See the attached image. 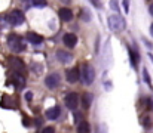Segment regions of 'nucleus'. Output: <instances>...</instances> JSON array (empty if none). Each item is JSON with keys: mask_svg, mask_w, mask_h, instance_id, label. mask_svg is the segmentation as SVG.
Instances as JSON below:
<instances>
[{"mask_svg": "<svg viewBox=\"0 0 153 133\" xmlns=\"http://www.w3.org/2000/svg\"><path fill=\"white\" fill-rule=\"evenodd\" d=\"M7 46H9L10 50H13V52H16V53L25 50L24 40H22L19 36H16V34H9V36H7Z\"/></svg>", "mask_w": 153, "mask_h": 133, "instance_id": "1", "label": "nucleus"}, {"mask_svg": "<svg viewBox=\"0 0 153 133\" xmlns=\"http://www.w3.org/2000/svg\"><path fill=\"white\" fill-rule=\"evenodd\" d=\"M80 77H82V80H83L85 85H88V86L92 85L94 80H95V71H94L92 65L83 64V65L80 67Z\"/></svg>", "mask_w": 153, "mask_h": 133, "instance_id": "2", "label": "nucleus"}, {"mask_svg": "<svg viewBox=\"0 0 153 133\" xmlns=\"http://www.w3.org/2000/svg\"><path fill=\"white\" fill-rule=\"evenodd\" d=\"M108 27L111 31H123L125 30V21L119 13H113L108 16Z\"/></svg>", "mask_w": 153, "mask_h": 133, "instance_id": "3", "label": "nucleus"}, {"mask_svg": "<svg viewBox=\"0 0 153 133\" xmlns=\"http://www.w3.org/2000/svg\"><path fill=\"white\" fill-rule=\"evenodd\" d=\"M6 21L10 24V25H21L24 21H25V16L21 10H12L7 16H6Z\"/></svg>", "mask_w": 153, "mask_h": 133, "instance_id": "4", "label": "nucleus"}, {"mask_svg": "<svg viewBox=\"0 0 153 133\" xmlns=\"http://www.w3.org/2000/svg\"><path fill=\"white\" fill-rule=\"evenodd\" d=\"M79 95L77 93H74V92H71V93H68L67 96H65V107L68 108V109H76L77 108V105H79Z\"/></svg>", "mask_w": 153, "mask_h": 133, "instance_id": "5", "label": "nucleus"}, {"mask_svg": "<svg viewBox=\"0 0 153 133\" xmlns=\"http://www.w3.org/2000/svg\"><path fill=\"white\" fill-rule=\"evenodd\" d=\"M59 82H61V79H59V74L58 73H52L49 76H46V79H45V85H46L48 89L58 87L59 86Z\"/></svg>", "mask_w": 153, "mask_h": 133, "instance_id": "6", "label": "nucleus"}, {"mask_svg": "<svg viewBox=\"0 0 153 133\" xmlns=\"http://www.w3.org/2000/svg\"><path fill=\"white\" fill-rule=\"evenodd\" d=\"M9 65H10V68H12L15 73H21V71L25 70L24 62H22L21 59H18V58H9Z\"/></svg>", "mask_w": 153, "mask_h": 133, "instance_id": "7", "label": "nucleus"}, {"mask_svg": "<svg viewBox=\"0 0 153 133\" xmlns=\"http://www.w3.org/2000/svg\"><path fill=\"white\" fill-rule=\"evenodd\" d=\"M55 55H56V59L59 62H62V64H68V62L73 61V55L70 52H67V50H56Z\"/></svg>", "mask_w": 153, "mask_h": 133, "instance_id": "8", "label": "nucleus"}, {"mask_svg": "<svg viewBox=\"0 0 153 133\" xmlns=\"http://www.w3.org/2000/svg\"><path fill=\"white\" fill-rule=\"evenodd\" d=\"M79 77H80V74H79V68L77 67L65 71V79H67L68 83H76L79 80Z\"/></svg>", "mask_w": 153, "mask_h": 133, "instance_id": "9", "label": "nucleus"}, {"mask_svg": "<svg viewBox=\"0 0 153 133\" xmlns=\"http://www.w3.org/2000/svg\"><path fill=\"white\" fill-rule=\"evenodd\" d=\"M62 42H64V44H65L67 47H74V46L77 44V37H76V34H73V33H67V34H64Z\"/></svg>", "mask_w": 153, "mask_h": 133, "instance_id": "10", "label": "nucleus"}, {"mask_svg": "<svg viewBox=\"0 0 153 133\" xmlns=\"http://www.w3.org/2000/svg\"><path fill=\"white\" fill-rule=\"evenodd\" d=\"M58 15H59V18H61L62 21H65V22H68V21L73 19V12H71L68 7H61V9L58 10Z\"/></svg>", "mask_w": 153, "mask_h": 133, "instance_id": "11", "label": "nucleus"}, {"mask_svg": "<svg viewBox=\"0 0 153 133\" xmlns=\"http://www.w3.org/2000/svg\"><path fill=\"white\" fill-rule=\"evenodd\" d=\"M12 83H13L16 87H24V86H25V79H24V76H21L19 73H13V74H12Z\"/></svg>", "mask_w": 153, "mask_h": 133, "instance_id": "12", "label": "nucleus"}, {"mask_svg": "<svg viewBox=\"0 0 153 133\" xmlns=\"http://www.w3.org/2000/svg\"><path fill=\"white\" fill-rule=\"evenodd\" d=\"M25 39L30 42V43L33 44H40L42 42H43V37L40 36V34H37V33H27V36H25Z\"/></svg>", "mask_w": 153, "mask_h": 133, "instance_id": "13", "label": "nucleus"}, {"mask_svg": "<svg viewBox=\"0 0 153 133\" xmlns=\"http://www.w3.org/2000/svg\"><path fill=\"white\" fill-rule=\"evenodd\" d=\"M59 114H61L59 107H52L49 109H46V117H48L49 120H56V118L59 117Z\"/></svg>", "mask_w": 153, "mask_h": 133, "instance_id": "14", "label": "nucleus"}, {"mask_svg": "<svg viewBox=\"0 0 153 133\" xmlns=\"http://www.w3.org/2000/svg\"><path fill=\"white\" fill-rule=\"evenodd\" d=\"M77 133H91V126L88 121L82 120L77 123Z\"/></svg>", "mask_w": 153, "mask_h": 133, "instance_id": "15", "label": "nucleus"}, {"mask_svg": "<svg viewBox=\"0 0 153 133\" xmlns=\"http://www.w3.org/2000/svg\"><path fill=\"white\" fill-rule=\"evenodd\" d=\"M91 102H92V95H91V93H85L83 98H82V105H83V108H85V109H89Z\"/></svg>", "mask_w": 153, "mask_h": 133, "instance_id": "16", "label": "nucleus"}, {"mask_svg": "<svg viewBox=\"0 0 153 133\" xmlns=\"http://www.w3.org/2000/svg\"><path fill=\"white\" fill-rule=\"evenodd\" d=\"M128 53H129V58H131V64H132V67L135 68V67H137V62H138V55L135 53L134 49H129V47H128Z\"/></svg>", "mask_w": 153, "mask_h": 133, "instance_id": "17", "label": "nucleus"}, {"mask_svg": "<svg viewBox=\"0 0 153 133\" xmlns=\"http://www.w3.org/2000/svg\"><path fill=\"white\" fill-rule=\"evenodd\" d=\"M105 55H107V59H105V67H110V64H111V52H110V42L107 40V43H105Z\"/></svg>", "mask_w": 153, "mask_h": 133, "instance_id": "18", "label": "nucleus"}, {"mask_svg": "<svg viewBox=\"0 0 153 133\" xmlns=\"http://www.w3.org/2000/svg\"><path fill=\"white\" fill-rule=\"evenodd\" d=\"M79 16H80V18H82V19H83L85 22H89V21H91V16H89V10H88V9H85V7L79 10Z\"/></svg>", "mask_w": 153, "mask_h": 133, "instance_id": "19", "label": "nucleus"}, {"mask_svg": "<svg viewBox=\"0 0 153 133\" xmlns=\"http://www.w3.org/2000/svg\"><path fill=\"white\" fill-rule=\"evenodd\" d=\"M143 79H144V82L147 83V86L152 89V80H150V76H149V71L146 70V68H143Z\"/></svg>", "mask_w": 153, "mask_h": 133, "instance_id": "20", "label": "nucleus"}, {"mask_svg": "<svg viewBox=\"0 0 153 133\" xmlns=\"http://www.w3.org/2000/svg\"><path fill=\"white\" fill-rule=\"evenodd\" d=\"M31 3H33V6H36V7H45V6L48 4L46 0H33Z\"/></svg>", "mask_w": 153, "mask_h": 133, "instance_id": "21", "label": "nucleus"}, {"mask_svg": "<svg viewBox=\"0 0 153 133\" xmlns=\"http://www.w3.org/2000/svg\"><path fill=\"white\" fill-rule=\"evenodd\" d=\"M110 7H111L116 13H119V4H117V0H110Z\"/></svg>", "mask_w": 153, "mask_h": 133, "instance_id": "22", "label": "nucleus"}, {"mask_svg": "<svg viewBox=\"0 0 153 133\" xmlns=\"http://www.w3.org/2000/svg\"><path fill=\"white\" fill-rule=\"evenodd\" d=\"M42 133H55V129H53L52 126H48V127H45V129L42 130Z\"/></svg>", "mask_w": 153, "mask_h": 133, "instance_id": "23", "label": "nucleus"}, {"mask_svg": "<svg viewBox=\"0 0 153 133\" xmlns=\"http://www.w3.org/2000/svg\"><path fill=\"white\" fill-rule=\"evenodd\" d=\"M123 9H125L126 13L129 12V0H123Z\"/></svg>", "mask_w": 153, "mask_h": 133, "instance_id": "24", "label": "nucleus"}, {"mask_svg": "<svg viewBox=\"0 0 153 133\" xmlns=\"http://www.w3.org/2000/svg\"><path fill=\"white\" fill-rule=\"evenodd\" d=\"M98 133H107V126H105V124H100Z\"/></svg>", "mask_w": 153, "mask_h": 133, "instance_id": "25", "label": "nucleus"}, {"mask_svg": "<svg viewBox=\"0 0 153 133\" xmlns=\"http://www.w3.org/2000/svg\"><path fill=\"white\" fill-rule=\"evenodd\" d=\"M24 98L30 102L31 101V98H33V92H25V95H24Z\"/></svg>", "mask_w": 153, "mask_h": 133, "instance_id": "26", "label": "nucleus"}, {"mask_svg": "<svg viewBox=\"0 0 153 133\" xmlns=\"http://www.w3.org/2000/svg\"><path fill=\"white\" fill-rule=\"evenodd\" d=\"M149 121H150V120H149V117H144V120H143V126H144V127H149V126H150V123H149Z\"/></svg>", "mask_w": 153, "mask_h": 133, "instance_id": "27", "label": "nucleus"}, {"mask_svg": "<svg viewBox=\"0 0 153 133\" xmlns=\"http://www.w3.org/2000/svg\"><path fill=\"white\" fill-rule=\"evenodd\" d=\"M92 3H94V6L95 7H101V3H100V0H91Z\"/></svg>", "mask_w": 153, "mask_h": 133, "instance_id": "28", "label": "nucleus"}, {"mask_svg": "<svg viewBox=\"0 0 153 133\" xmlns=\"http://www.w3.org/2000/svg\"><path fill=\"white\" fill-rule=\"evenodd\" d=\"M149 12H150V15L153 16V4H150V7H149Z\"/></svg>", "mask_w": 153, "mask_h": 133, "instance_id": "29", "label": "nucleus"}, {"mask_svg": "<svg viewBox=\"0 0 153 133\" xmlns=\"http://www.w3.org/2000/svg\"><path fill=\"white\" fill-rule=\"evenodd\" d=\"M150 34H152V36H153V24H152V25H150Z\"/></svg>", "mask_w": 153, "mask_h": 133, "instance_id": "30", "label": "nucleus"}, {"mask_svg": "<svg viewBox=\"0 0 153 133\" xmlns=\"http://www.w3.org/2000/svg\"><path fill=\"white\" fill-rule=\"evenodd\" d=\"M61 1H62V3H70L71 0H61Z\"/></svg>", "mask_w": 153, "mask_h": 133, "instance_id": "31", "label": "nucleus"}, {"mask_svg": "<svg viewBox=\"0 0 153 133\" xmlns=\"http://www.w3.org/2000/svg\"><path fill=\"white\" fill-rule=\"evenodd\" d=\"M149 58L152 59V62H153V55H152V53H149Z\"/></svg>", "mask_w": 153, "mask_h": 133, "instance_id": "32", "label": "nucleus"}]
</instances>
